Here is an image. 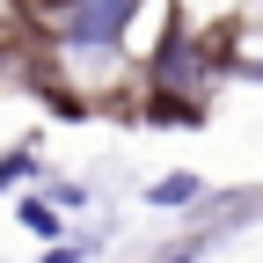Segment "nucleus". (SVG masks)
Segmentation results:
<instances>
[{
  "label": "nucleus",
  "instance_id": "obj_1",
  "mask_svg": "<svg viewBox=\"0 0 263 263\" xmlns=\"http://www.w3.org/2000/svg\"><path fill=\"white\" fill-rule=\"evenodd\" d=\"M132 8H139V0H66L59 29H66V44H110V37H124Z\"/></svg>",
  "mask_w": 263,
  "mask_h": 263
},
{
  "label": "nucleus",
  "instance_id": "obj_2",
  "mask_svg": "<svg viewBox=\"0 0 263 263\" xmlns=\"http://www.w3.org/2000/svg\"><path fill=\"white\" fill-rule=\"evenodd\" d=\"M183 197H197V176H161L154 183V205H183Z\"/></svg>",
  "mask_w": 263,
  "mask_h": 263
},
{
  "label": "nucleus",
  "instance_id": "obj_3",
  "mask_svg": "<svg viewBox=\"0 0 263 263\" xmlns=\"http://www.w3.org/2000/svg\"><path fill=\"white\" fill-rule=\"evenodd\" d=\"M22 227H29V234H44V241H59V234H66V227L51 219V205H22Z\"/></svg>",
  "mask_w": 263,
  "mask_h": 263
},
{
  "label": "nucleus",
  "instance_id": "obj_4",
  "mask_svg": "<svg viewBox=\"0 0 263 263\" xmlns=\"http://www.w3.org/2000/svg\"><path fill=\"white\" fill-rule=\"evenodd\" d=\"M22 168H29V154H8V161H0V190H8V183H15Z\"/></svg>",
  "mask_w": 263,
  "mask_h": 263
},
{
  "label": "nucleus",
  "instance_id": "obj_5",
  "mask_svg": "<svg viewBox=\"0 0 263 263\" xmlns=\"http://www.w3.org/2000/svg\"><path fill=\"white\" fill-rule=\"evenodd\" d=\"M44 263H81V249H51V256H44Z\"/></svg>",
  "mask_w": 263,
  "mask_h": 263
},
{
  "label": "nucleus",
  "instance_id": "obj_6",
  "mask_svg": "<svg viewBox=\"0 0 263 263\" xmlns=\"http://www.w3.org/2000/svg\"><path fill=\"white\" fill-rule=\"evenodd\" d=\"M176 263H190V256H176Z\"/></svg>",
  "mask_w": 263,
  "mask_h": 263
}]
</instances>
